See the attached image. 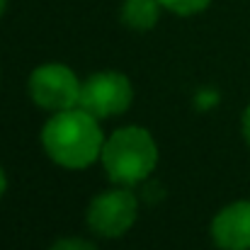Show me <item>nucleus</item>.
<instances>
[{
	"label": "nucleus",
	"instance_id": "nucleus-1",
	"mask_svg": "<svg viewBox=\"0 0 250 250\" xmlns=\"http://www.w3.org/2000/svg\"><path fill=\"white\" fill-rule=\"evenodd\" d=\"M42 146L54 163L68 170L92 166L104 148L97 117L85 112L83 107L54 112V117L44 124Z\"/></svg>",
	"mask_w": 250,
	"mask_h": 250
},
{
	"label": "nucleus",
	"instance_id": "nucleus-13",
	"mask_svg": "<svg viewBox=\"0 0 250 250\" xmlns=\"http://www.w3.org/2000/svg\"><path fill=\"white\" fill-rule=\"evenodd\" d=\"M5 7H7V0H0V17H2V12H5Z\"/></svg>",
	"mask_w": 250,
	"mask_h": 250
},
{
	"label": "nucleus",
	"instance_id": "nucleus-8",
	"mask_svg": "<svg viewBox=\"0 0 250 250\" xmlns=\"http://www.w3.org/2000/svg\"><path fill=\"white\" fill-rule=\"evenodd\" d=\"M209 2H211V0H161V5H163L166 10L175 12V15H180V17L197 15V12L207 10Z\"/></svg>",
	"mask_w": 250,
	"mask_h": 250
},
{
	"label": "nucleus",
	"instance_id": "nucleus-7",
	"mask_svg": "<svg viewBox=\"0 0 250 250\" xmlns=\"http://www.w3.org/2000/svg\"><path fill=\"white\" fill-rule=\"evenodd\" d=\"M161 7V0H124L122 22L136 32H148L158 24Z\"/></svg>",
	"mask_w": 250,
	"mask_h": 250
},
{
	"label": "nucleus",
	"instance_id": "nucleus-11",
	"mask_svg": "<svg viewBox=\"0 0 250 250\" xmlns=\"http://www.w3.org/2000/svg\"><path fill=\"white\" fill-rule=\"evenodd\" d=\"M243 136H246V141H248V146H250V104H248V109L243 112Z\"/></svg>",
	"mask_w": 250,
	"mask_h": 250
},
{
	"label": "nucleus",
	"instance_id": "nucleus-9",
	"mask_svg": "<svg viewBox=\"0 0 250 250\" xmlns=\"http://www.w3.org/2000/svg\"><path fill=\"white\" fill-rule=\"evenodd\" d=\"M49 250H95V246L90 241H83V238H61Z\"/></svg>",
	"mask_w": 250,
	"mask_h": 250
},
{
	"label": "nucleus",
	"instance_id": "nucleus-2",
	"mask_svg": "<svg viewBox=\"0 0 250 250\" xmlns=\"http://www.w3.org/2000/svg\"><path fill=\"white\" fill-rule=\"evenodd\" d=\"M158 163L153 136L141 126L117 129L102 148V166L114 185L131 187L144 182Z\"/></svg>",
	"mask_w": 250,
	"mask_h": 250
},
{
	"label": "nucleus",
	"instance_id": "nucleus-4",
	"mask_svg": "<svg viewBox=\"0 0 250 250\" xmlns=\"http://www.w3.org/2000/svg\"><path fill=\"white\" fill-rule=\"evenodd\" d=\"M131 100H134V90L124 73L100 71L81 85L78 107H83L85 112H90L97 119H107V117L124 114Z\"/></svg>",
	"mask_w": 250,
	"mask_h": 250
},
{
	"label": "nucleus",
	"instance_id": "nucleus-3",
	"mask_svg": "<svg viewBox=\"0 0 250 250\" xmlns=\"http://www.w3.org/2000/svg\"><path fill=\"white\" fill-rule=\"evenodd\" d=\"M139 216V199L131 189L117 187L97 194L87 207V226L102 238L124 236Z\"/></svg>",
	"mask_w": 250,
	"mask_h": 250
},
{
	"label": "nucleus",
	"instance_id": "nucleus-12",
	"mask_svg": "<svg viewBox=\"0 0 250 250\" xmlns=\"http://www.w3.org/2000/svg\"><path fill=\"white\" fill-rule=\"evenodd\" d=\"M5 187H7V177H5V170L0 167V197L5 194Z\"/></svg>",
	"mask_w": 250,
	"mask_h": 250
},
{
	"label": "nucleus",
	"instance_id": "nucleus-5",
	"mask_svg": "<svg viewBox=\"0 0 250 250\" xmlns=\"http://www.w3.org/2000/svg\"><path fill=\"white\" fill-rule=\"evenodd\" d=\"M29 95L42 109L63 112L78 107L81 81L63 63H44L37 66L29 76Z\"/></svg>",
	"mask_w": 250,
	"mask_h": 250
},
{
	"label": "nucleus",
	"instance_id": "nucleus-10",
	"mask_svg": "<svg viewBox=\"0 0 250 250\" xmlns=\"http://www.w3.org/2000/svg\"><path fill=\"white\" fill-rule=\"evenodd\" d=\"M214 102H219V95H216L214 90H202V92L197 95V104H199V109H209Z\"/></svg>",
	"mask_w": 250,
	"mask_h": 250
},
{
	"label": "nucleus",
	"instance_id": "nucleus-6",
	"mask_svg": "<svg viewBox=\"0 0 250 250\" xmlns=\"http://www.w3.org/2000/svg\"><path fill=\"white\" fill-rule=\"evenodd\" d=\"M211 238L221 250H250V199L233 202L214 216Z\"/></svg>",
	"mask_w": 250,
	"mask_h": 250
}]
</instances>
